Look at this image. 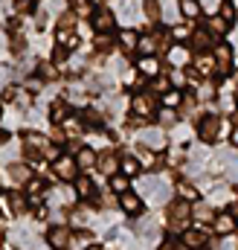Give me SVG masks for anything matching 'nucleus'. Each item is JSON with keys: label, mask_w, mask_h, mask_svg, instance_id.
<instances>
[{"label": "nucleus", "mask_w": 238, "mask_h": 250, "mask_svg": "<svg viewBox=\"0 0 238 250\" xmlns=\"http://www.w3.org/2000/svg\"><path fill=\"white\" fill-rule=\"evenodd\" d=\"M166 215H169V227L172 230H186V224L192 221V204L186 198H178V201L169 204Z\"/></svg>", "instance_id": "1"}, {"label": "nucleus", "mask_w": 238, "mask_h": 250, "mask_svg": "<svg viewBox=\"0 0 238 250\" xmlns=\"http://www.w3.org/2000/svg\"><path fill=\"white\" fill-rule=\"evenodd\" d=\"M90 26H93V32H99V35H111V32L117 29V15H114L108 6H96V12L90 15Z\"/></svg>", "instance_id": "2"}, {"label": "nucleus", "mask_w": 238, "mask_h": 250, "mask_svg": "<svg viewBox=\"0 0 238 250\" xmlns=\"http://www.w3.org/2000/svg\"><path fill=\"white\" fill-rule=\"evenodd\" d=\"M131 111H134V117L148 120L151 114H157V99H154L151 93H137V96L131 99Z\"/></svg>", "instance_id": "3"}, {"label": "nucleus", "mask_w": 238, "mask_h": 250, "mask_svg": "<svg viewBox=\"0 0 238 250\" xmlns=\"http://www.w3.org/2000/svg\"><path fill=\"white\" fill-rule=\"evenodd\" d=\"M212 56H215V73L218 76H227L233 70V47L230 44H215Z\"/></svg>", "instance_id": "4"}, {"label": "nucleus", "mask_w": 238, "mask_h": 250, "mask_svg": "<svg viewBox=\"0 0 238 250\" xmlns=\"http://www.w3.org/2000/svg\"><path fill=\"white\" fill-rule=\"evenodd\" d=\"M198 134H200L203 143H215V140L221 137V117H215V114L203 117L200 125H198Z\"/></svg>", "instance_id": "5"}, {"label": "nucleus", "mask_w": 238, "mask_h": 250, "mask_svg": "<svg viewBox=\"0 0 238 250\" xmlns=\"http://www.w3.org/2000/svg\"><path fill=\"white\" fill-rule=\"evenodd\" d=\"M139 192H142V195H151L157 204H163V201L169 198V187H166L163 181H157V178H148V181H142V184H139Z\"/></svg>", "instance_id": "6"}, {"label": "nucleus", "mask_w": 238, "mask_h": 250, "mask_svg": "<svg viewBox=\"0 0 238 250\" xmlns=\"http://www.w3.org/2000/svg\"><path fill=\"white\" fill-rule=\"evenodd\" d=\"M192 62V53H189V47H183L180 41L172 44V50H169V64L175 67V70H186Z\"/></svg>", "instance_id": "7"}, {"label": "nucleus", "mask_w": 238, "mask_h": 250, "mask_svg": "<svg viewBox=\"0 0 238 250\" xmlns=\"http://www.w3.org/2000/svg\"><path fill=\"white\" fill-rule=\"evenodd\" d=\"M212 47H215V35H212L206 26H200V29L192 32V50H198V53H209Z\"/></svg>", "instance_id": "8"}, {"label": "nucleus", "mask_w": 238, "mask_h": 250, "mask_svg": "<svg viewBox=\"0 0 238 250\" xmlns=\"http://www.w3.org/2000/svg\"><path fill=\"white\" fill-rule=\"evenodd\" d=\"M76 172H79V163H76V157H70V154H61L59 160H56V175H59L61 181H76Z\"/></svg>", "instance_id": "9"}, {"label": "nucleus", "mask_w": 238, "mask_h": 250, "mask_svg": "<svg viewBox=\"0 0 238 250\" xmlns=\"http://www.w3.org/2000/svg\"><path fill=\"white\" fill-rule=\"evenodd\" d=\"M119 209L128 212V215H139V212H142V195H137V192H122V195H119Z\"/></svg>", "instance_id": "10"}, {"label": "nucleus", "mask_w": 238, "mask_h": 250, "mask_svg": "<svg viewBox=\"0 0 238 250\" xmlns=\"http://www.w3.org/2000/svg\"><path fill=\"white\" fill-rule=\"evenodd\" d=\"M212 227H215V236H230L233 230L238 227L236 215L227 209V212H221V215H215V221H212Z\"/></svg>", "instance_id": "11"}, {"label": "nucleus", "mask_w": 238, "mask_h": 250, "mask_svg": "<svg viewBox=\"0 0 238 250\" xmlns=\"http://www.w3.org/2000/svg\"><path fill=\"white\" fill-rule=\"evenodd\" d=\"M12 242H15L18 250H41V245L35 242V236H32L26 227H18V230L12 233Z\"/></svg>", "instance_id": "12"}, {"label": "nucleus", "mask_w": 238, "mask_h": 250, "mask_svg": "<svg viewBox=\"0 0 238 250\" xmlns=\"http://www.w3.org/2000/svg\"><path fill=\"white\" fill-rule=\"evenodd\" d=\"M23 146H26V148H35V151H41V154H47V151L53 148L50 137H44V134H35V131H26V134H23Z\"/></svg>", "instance_id": "13"}, {"label": "nucleus", "mask_w": 238, "mask_h": 250, "mask_svg": "<svg viewBox=\"0 0 238 250\" xmlns=\"http://www.w3.org/2000/svg\"><path fill=\"white\" fill-rule=\"evenodd\" d=\"M192 67H195V73H200V76H215V56H212V53H198V56L192 59Z\"/></svg>", "instance_id": "14"}, {"label": "nucleus", "mask_w": 238, "mask_h": 250, "mask_svg": "<svg viewBox=\"0 0 238 250\" xmlns=\"http://www.w3.org/2000/svg\"><path fill=\"white\" fill-rule=\"evenodd\" d=\"M139 143L157 151V148H163V146H166V137H163V131H160V128H145V131H139Z\"/></svg>", "instance_id": "15"}, {"label": "nucleus", "mask_w": 238, "mask_h": 250, "mask_svg": "<svg viewBox=\"0 0 238 250\" xmlns=\"http://www.w3.org/2000/svg\"><path fill=\"white\" fill-rule=\"evenodd\" d=\"M70 239H73V236H70V227H53V230H50V236H47V242H50V248L53 250H64L67 248V245H70Z\"/></svg>", "instance_id": "16"}, {"label": "nucleus", "mask_w": 238, "mask_h": 250, "mask_svg": "<svg viewBox=\"0 0 238 250\" xmlns=\"http://www.w3.org/2000/svg\"><path fill=\"white\" fill-rule=\"evenodd\" d=\"M137 73L145 76V79L160 76V59H157V56H142V59L137 62Z\"/></svg>", "instance_id": "17"}, {"label": "nucleus", "mask_w": 238, "mask_h": 250, "mask_svg": "<svg viewBox=\"0 0 238 250\" xmlns=\"http://www.w3.org/2000/svg\"><path fill=\"white\" fill-rule=\"evenodd\" d=\"M192 218H195L198 224H212V221H215V209H212V204L198 201V204L192 207Z\"/></svg>", "instance_id": "18"}, {"label": "nucleus", "mask_w": 238, "mask_h": 250, "mask_svg": "<svg viewBox=\"0 0 238 250\" xmlns=\"http://www.w3.org/2000/svg\"><path fill=\"white\" fill-rule=\"evenodd\" d=\"M56 44L64 47V50H76V47H79V35H76L70 26H59V29H56Z\"/></svg>", "instance_id": "19"}, {"label": "nucleus", "mask_w": 238, "mask_h": 250, "mask_svg": "<svg viewBox=\"0 0 238 250\" xmlns=\"http://www.w3.org/2000/svg\"><path fill=\"white\" fill-rule=\"evenodd\" d=\"M178 9L186 21H198V18L203 15V3H200V0H180Z\"/></svg>", "instance_id": "20"}, {"label": "nucleus", "mask_w": 238, "mask_h": 250, "mask_svg": "<svg viewBox=\"0 0 238 250\" xmlns=\"http://www.w3.org/2000/svg\"><path fill=\"white\" fill-rule=\"evenodd\" d=\"M230 26H233V23H230L227 18H221V15H212V18L206 21V29L215 35V41H218V38H224V35L230 32Z\"/></svg>", "instance_id": "21"}, {"label": "nucleus", "mask_w": 238, "mask_h": 250, "mask_svg": "<svg viewBox=\"0 0 238 250\" xmlns=\"http://www.w3.org/2000/svg\"><path fill=\"white\" fill-rule=\"evenodd\" d=\"M96 148H90V146H84V148H79L76 151V163H79V169H93L96 166Z\"/></svg>", "instance_id": "22"}, {"label": "nucleus", "mask_w": 238, "mask_h": 250, "mask_svg": "<svg viewBox=\"0 0 238 250\" xmlns=\"http://www.w3.org/2000/svg\"><path fill=\"white\" fill-rule=\"evenodd\" d=\"M137 53H142V56H157V32H148V35H139V44H137Z\"/></svg>", "instance_id": "23"}, {"label": "nucleus", "mask_w": 238, "mask_h": 250, "mask_svg": "<svg viewBox=\"0 0 238 250\" xmlns=\"http://www.w3.org/2000/svg\"><path fill=\"white\" fill-rule=\"evenodd\" d=\"M9 178H12L15 184H29V181H32V172H29V166H23V163H12V166H9Z\"/></svg>", "instance_id": "24"}, {"label": "nucleus", "mask_w": 238, "mask_h": 250, "mask_svg": "<svg viewBox=\"0 0 238 250\" xmlns=\"http://www.w3.org/2000/svg\"><path fill=\"white\" fill-rule=\"evenodd\" d=\"M183 242H186L192 250H203L206 248V236H203L200 230H183Z\"/></svg>", "instance_id": "25"}, {"label": "nucleus", "mask_w": 238, "mask_h": 250, "mask_svg": "<svg viewBox=\"0 0 238 250\" xmlns=\"http://www.w3.org/2000/svg\"><path fill=\"white\" fill-rule=\"evenodd\" d=\"M137 44H139V35L134 29H122L119 32V47L128 50V53H137Z\"/></svg>", "instance_id": "26"}, {"label": "nucleus", "mask_w": 238, "mask_h": 250, "mask_svg": "<svg viewBox=\"0 0 238 250\" xmlns=\"http://www.w3.org/2000/svg\"><path fill=\"white\" fill-rule=\"evenodd\" d=\"M99 166H102V172L111 178V175H117L119 169H122V157H119V154H105V157L99 160Z\"/></svg>", "instance_id": "27"}, {"label": "nucleus", "mask_w": 238, "mask_h": 250, "mask_svg": "<svg viewBox=\"0 0 238 250\" xmlns=\"http://www.w3.org/2000/svg\"><path fill=\"white\" fill-rule=\"evenodd\" d=\"M76 192H79V198H93V181L87 175H79L76 178Z\"/></svg>", "instance_id": "28"}, {"label": "nucleus", "mask_w": 238, "mask_h": 250, "mask_svg": "<svg viewBox=\"0 0 238 250\" xmlns=\"http://www.w3.org/2000/svg\"><path fill=\"white\" fill-rule=\"evenodd\" d=\"M119 157H122V154H119ZM139 169H142V163H139L137 157H122V172H125L128 178H137Z\"/></svg>", "instance_id": "29"}, {"label": "nucleus", "mask_w": 238, "mask_h": 250, "mask_svg": "<svg viewBox=\"0 0 238 250\" xmlns=\"http://www.w3.org/2000/svg\"><path fill=\"white\" fill-rule=\"evenodd\" d=\"M73 12L79 18H90L96 12V6H93V0H73Z\"/></svg>", "instance_id": "30"}, {"label": "nucleus", "mask_w": 238, "mask_h": 250, "mask_svg": "<svg viewBox=\"0 0 238 250\" xmlns=\"http://www.w3.org/2000/svg\"><path fill=\"white\" fill-rule=\"evenodd\" d=\"M9 207H12L15 215H23V212H26V198H23L20 192H12V195H9Z\"/></svg>", "instance_id": "31"}, {"label": "nucleus", "mask_w": 238, "mask_h": 250, "mask_svg": "<svg viewBox=\"0 0 238 250\" xmlns=\"http://www.w3.org/2000/svg\"><path fill=\"white\" fill-rule=\"evenodd\" d=\"M137 230H139L142 236H148V239H157V224H154V218H139V221H137Z\"/></svg>", "instance_id": "32"}, {"label": "nucleus", "mask_w": 238, "mask_h": 250, "mask_svg": "<svg viewBox=\"0 0 238 250\" xmlns=\"http://www.w3.org/2000/svg\"><path fill=\"white\" fill-rule=\"evenodd\" d=\"M163 105H166V108H180V105H183V93H180L178 87L166 90V93H163Z\"/></svg>", "instance_id": "33"}, {"label": "nucleus", "mask_w": 238, "mask_h": 250, "mask_svg": "<svg viewBox=\"0 0 238 250\" xmlns=\"http://www.w3.org/2000/svg\"><path fill=\"white\" fill-rule=\"evenodd\" d=\"M67 114H70V105H67V102H56V105H53V111H50V117H53V123H56V125L64 123V120H67Z\"/></svg>", "instance_id": "34"}, {"label": "nucleus", "mask_w": 238, "mask_h": 250, "mask_svg": "<svg viewBox=\"0 0 238 250\" xmlns=\"http://www.w3.org/2000/svg\"><path fill=\"white\" fill-rule=\"evenodd\" d=\"M142 9H145V18L148 21H163V12H160V3L157 0H145Z\"/></svg>", "instance_id": "35"}, {"label": "nucleus", "mask_w": 238, "mask_h": 250, "mask_svg": "<svg viewBox=\"0 0 238 250\" xmlns=\"http://www.w3.org/2000/svg\"><path fill=\"white\" fill-rule=\"evenodd\" d=\"M172 38L180 41V44H186V41H192V29H189L186 23H175V26H172Z\"/></svg>", "instance_id": "36"}, {"label": "nucleus", "mask_w": 238, "mask_h": 250, "mask_svg": "<svg viewBox=\"0 0 238 250\" xmlns=\"http://www.w3.org/2000/svg\"><path fill=\"white\" fill-rule=\"evenodd\" d=\"M218 15H221V18H227L230 23H236V18H238L236 3H230V0H221V6H218Z\"/></svg>", "instance_id": "37"}, {"label": "nucleus", "mask_w": 238, "mask_h": 250, "mask_svg": "<svg viewBox=\"0 0 238 250\" xmlns=\"http://www.w3.org/2000/svg\"><path fill=\"white\" fill-rule=\"evenodd\" d=\"M111 189L117 192V195H122V192H128V175L122 172V175H111Z\"/></svg>", "instance_id": "38"}, {"label": "nucleus", "mask_w": 238, "mask_h": 250, "mask_svg": "<svg viewBox=\"0 0 238 250\" xmlns=\"http://www.w3.org/2000/svg\"><path fill=\"white\" fill-rule=\"evenodd\" d=\"M61 128H64V134H70V137H79V134L84 131V125L79 123V120H70V117L61 123Z\"/></svg>", "instance_id": "39"}, {"label": "nucleus", "mask_w": 238, "mask_h": 250, "mask_svg": "<svg viewBox=\"0 0 238 250\" xmlns=\"http://www.w3.org/2000/svg\"><path fill=\"white\" fill-rule=\"evenodd\" d=\"M157 120H160V125H175V120H178V114H175V108H160L157 111Z\"/></svg>", "instance_id": "40"}, {"label": "nucleus", "mask_w": 238, "mask_h": 250, "mask_svg": "<svg viewBox=\"0 0 238 250\" xmlns=\"http://www.w3.org/2000/svg\"><path fill=\"white\" fill-rule=\"evenodd\" d=\"M70 245L76 250H87L90 248V233H76V239H70Z\"/></svg>", "instance_id": "41"}, {"label": "nucleus", "mask_w": 238, "mask_h": 250, "mask_svg": "<svg viewBox=\"0 0 238 250\" xmlns=\"http://www.w3.org/2000/svg\"><path fill=\"white\" fill-rule=\"evenodd\" d=\"M151 87H154L157 93H166V90H172L175 84H172L169 79H160V76H154V79H151Z\"/></svg>", "instance_id": "42"}, {"label": "nucleus", "mask_w": 238, "mask_h": 250, "mask_svg": "<svg viewBox=\"0 0 238 250\" xmlns=\"http://www.w3.org/2000/svg\"><path fill=\"white\" fill-rule=\"evenodd\" d=\"M139 163H142L145 169H151V166L157 163V160H154V148H148V146H145V148L139 151Z\"/></svg>", "instance_id": "43"}, {"label": "nucleus", "mask_w": 238, "mask_h": 250, "mask_svg": "<svg viewBox=\"0 0 238 250\" xmlns=\"http://www.w3.org/2000/svg\"><path fill=\"white\" fill-rule=\"evenodd\" d=\"M15 12H20V15L35 12V0H15Z\"/></svg>", "instance_id": "44"}, {"label": "nucleus", "mask_w": 238, "mask_h": 250, "mask_svg": "<svg viewBox=\"0 0 238 250\" xmlns=\"http://www.w3.org/2000/svg\"><path fill=\"white\" fill-rule=\"evenodd\" d=\"M178 192H180V198H186V201H195V198H198V189L189 187V184H180Z\"/></svg>", "instance_id": "45"}, {"label": "nucleus", "mask_w": 238, "mask_h": 250, "mask_svg": "<svg viewBox=\"0 0 238 250\" xmlns=\"http://www.w3.org/2000/svg\"><path fill=\"white\" fill-rule=\"evenodd\" d=\"M221 201H227V187L212 189V195H209V204H221Z\"/></svg>", "instance_id": "46"}, {"label": "nucleus", "mask_w": 238, "mask_h": 250, "mask_svg": "<svg viewBox=\"0 0 238 250\" xmlns=\"http://www.w3.org/2000/svg\"><path fill=\"white\" fill-rule=\"evenodd\" d=\"M26 187H29V195H41V192H44V181H38V178H32V181H29Z\"/></svg>", "instance_id": "47"}, {"label": "nucleus", "mask_w": 238, "mask_h": 250, "mask_svg": "<svg viewBox=\"0 0 238 250\" xmlns=\"http://www.w3.org/2000/svg\"><path fill=\"white\" fill-rule=\"evenodd\" d=\"M108 47H111V35H99V32H96V50H102V53H105Z\"/></svg>", "instance_id": "48"}, {"label": "nucleus", "mask_w": 238, "mask_h": 250, "mask_svg": "<svg viewBox=\"0 0 238 250\" xmlns=\"http://www.w3.org/2000/svg\"><path fill=\"white\" fill-rule=\"evenodd\" d=\"M76 18H79L76 12H67V15L61 18V26H73V23H76Z\"/></svg>", "instance_id": "49"}, {"label": "nucleus", "mask_w": 238, "mask_h": 250, "mask_svg": "<svg viewBox=\"0 0 238 250\" xmlns=\"http://www.w3.org/2000/svg\"><path fill=\"white\" fill-rule=\"evenodd\" d=\"M26 87H29V90H41V87H44V84H41V82H38V79H32V82H26Z\"/></svg>", "instance_id": "50"}, {"label": "nucleus", "mask_w": 238, "mask_h": 250, "mask_svg": "<svg viewBox=\"0 0 238 250\" xmlns=\"http://www.w3.org/2000/svg\"><path fill=\"white\" fill-rule=\"evenodd\" d=\"M18 105L26 108V105H29V96H26V93H18Z\"/></svg>", "instance_id": "51"}, {"label": "nucleus", "mask_w": 238, "mask_h": 250, "mask_svg": "<svg viewBox=\"0 0 238 250\" xmlns=\"http://www.w3.org/2000/svg\"><path fill=\"white\" fill-rule=\"evenodd\" d=\"M230 137H233V146H236V148H238V125H236V128H233V134H230Z\"/></svg>", "instance_id": "52"}, {"label": "nucleus", "mask_w": 238, "mask_h": 250, "mask_svg": "<svg viewBox=\"0 0 238 250\" xmlns=\"http://www.w3.org/2000/svg\"><path fill=\"white\" fill-rule=\"evenodd\" d=\"M230 212L236 215V221H238V204H230Z\"/></svg>", "instance_id": "53"}, {"label": "nucleus", "mask_w": 238, "mask_h": 250, "mask_svg": "<svg viewBox=\"0 0 238 250\" xmlns=\"http://www.w3.org/2000/svg\"><path fill=\"white\" fill-rule=\"evenodd\" d=\"M233 123H236V125H238V114H236V117H233Z\"/></svg>", "instance_id": "54"}, {"label": "nucleus", "mask_w": 238, "mask_h": 250, "mask_svg": "<svg viewBox=\"0 0 238 250\" xmlns=\"http://www.w3.org/2000/svg\"><path fill=\"white\" fill-rule=\"evenodd\" d=\"M163 250H172V245H166V248H163Z\"/></svg>", "instance_id": "55"}, {"label": "nucleus", "mask_w": 238, "mask_h": 250, "mask_svg": "<svg viewBox=\"0 0 238 250\" xmlns=\"http://www.w3.org/2000/svg\"><path fill=\"white\" fill-rule=\"evenodd\" d=\"M87 250H102V248H87Z\"/></svg>", "instance_id": "56"}, {"label": "nucleus", "mask_w": 238, "mask_h": 250, "mask_svg": "<svg viewBox=\"0 0 238 250\" xmlns=\"http://www.w3.org/2000/svg\"><path fill=\"white\" fill-rule=\"evenodd\" d=\"M236 84H238V73H236Z\"/></svg>", "instance_id": "57"}, {"label": "nucleus", "mask_w": 238, "mask_h": 250, "mask_svg": "<svg viewBox=\"0 0 238 250\" xmlns=\"http://www.w3.org/2000/svg\"><path fill=\"white\" fill-rule=\"evenodd\" d=\"M236 105H238V96H236Z\"/></svg>", "instance_id": "58"}, {"label": "nucleus", "mask_w": 238, "mask_h": 250, "mask_svg": "<svg viewBox=\"0 0 238 250\" xmlns=\"http://www.w3.org/2000/svg\"><path fill=\"white\" fill-rule=\"evenodd\" d=\"M0 114H3V108H0Z\"/></svg>", "instance_id": "59"}]
</instances>
